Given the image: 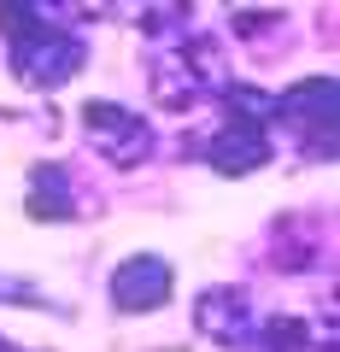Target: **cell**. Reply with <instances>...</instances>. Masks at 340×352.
I'll list each match as a JSON object with an SVG mask.
<instances>
[{
	"label": "cell",
	"mask_w": 340,
	"mask_h": 352,
	"mask_svg": "<svg viewBox=\"0 0 340 352\" xmlns=\"http://www.w3.org/2000/svg\"><path fill=\"white\" fill-rule=\"evenodd\" d=\"M205 159H212L223 176H247V170H258V164L270 159V141H264V129L229 124V129H217V135L205 141Z\"/></svg>",
	"instance_id": "obj_4"
},
{
	"label": "cell",
	"mask_w": 340,
	"mask_h": 352,
	"mask_svg": "<svg viewBox=\"0 0 340 352\" xmlns=\"http://www.w3.org/2000/svg\"><path fill=\"white\" fill-rule=\"evenodd\" d=\"M76 65H82V47H76V41H65L59 30H30V36H18V47H12V71L30 76L36 88L65 82Z\"/></svg>",
	"instance_id": "obj_1"
},
{
	"label": "cell",
	"mask_w": 340,
	"mask_h": 352,
	"mask_svg": "<svg viewBox=\"0 0 340 352\" xmlns=\"http://www.w3.org/2000/svg\"><path fill=\"white\" fill-rule=\"evenodd\" d=\"M82 118H89V124L100 129V141H106V153H112V164H135L141 153L152 147V129L141 124V118H129L124 106H106V100H94Z\"/></svg>",
	"instance_id": "obj_3"
},
{
	"label": "cell",
	"mask_w": 340,
	"mask_h": 352,
	"mask_svg": "<svg viewBox=\"0 0 340 352\" xmlns=\"http://www.w3.org/2000/svg\"><path fill=\"white\" fill-rule=\"evenodd\" d=\"M288 112L293 118H311L317 141L328 147V129H335V82H328V76H311L299 94H288Z\"/></svg>",
	"instance_id": "obj_5"
},
{
	"label": "cell",
	"mask_w": 340,
	"mask_h": 352,
	"mask_svg": "<svg viewBox=\"0 0 340 352\" xmlns=\"http://www.w3.org/2000/svg\"><path fill=\"white\" fill-rule=\"evenodd\" d=\"M240 317H247V300H240L235 288L200 294V329H212L217 340H235V335H240Z\"/></svg>",
	"instance_id": "obj_6"
},
{
	"label": "cell",
	"mask_w": 340,
	"mask_h": 352,
	"mask_svg": "<svg viewBox=\"0 0 340 352\" xmlns=\"http://www.w3.org/2000/svg\"><path fill=\"white\" fill-rule=\"evenodd\" d=\"M164 294H170V264L152 252L112 270V305H124V311H152V305H164Z\"/></svg>",
	"instance_id": "obj_2"
}]
</instances>
